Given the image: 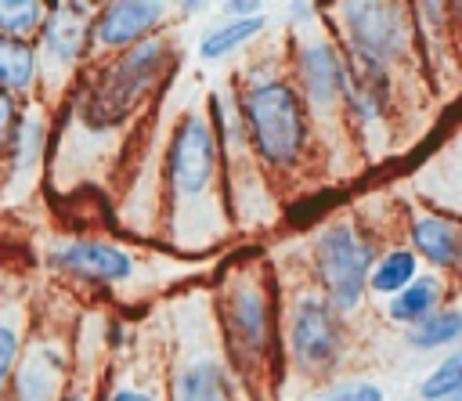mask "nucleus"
Masks as SVG:
<instances>
[{"label":"nucleus","instance_id":"nucleus-24","mask_svg":"<svg viewBox=\"0 0 462 401\" xmlns=\"http://www.w3.org/2000/svg\"><path fill=\"white\" fill-rule=\"evenodd\" d=\"M14 101H11V94H0V145H7L11 141V130H14Z\"/></svg>","mask_w":462,"mask_h":401},{"label":"nucleus","instance_id":"nucleus-10","mask_svg":"<svg viewBox=\"0 0 462 401\" xmlns=\"http://www.w3.org/2000/svg\"><path fill=\"white\" fill-rule=\"evenodd\" d=\"M303 79H307V90L318 105H328L339 90H343V65L339 58L328 51V47H307L303 54Z\"/></svg>","mask_w":462,"mask_h":401},{"label":"nucleus","instance_id":"nucleus-21","mask_svg":"<svg viewBox=\"0 0 462 401\" xmlns=\"http://www.w3.org/2000/svg\"><path fill=\"white\" fill-rule=\"evenodd\" d=\"M462 390V358H448L440 368H433V376L422 383V397L426 401H440V397H455Z\"/></svg>","mask_w":462,"mask_h":401},{"label":"nucleus","instance_id":"nucleus-17","mask_svg":"<svg viewBox=\"0 0 462 401\" xmlns=\"http://www.w3.org/2000/svg\"><path fill=\"white\" fill-rule=\"evenodd\" d=\"M260 29H263V18H260V14H249V18H235V22L220 25L217 33H209V36L202 40V58H220V54L235 51L238 43H245L249 36H256Z\"/></svg>","mask_w":462,"mask_h":401},{"label":"nucleus","instance_id":"nucleus-22","mask_svg":"<svg viewBox=\"0 0 462 401\" xmlns=\"http://www.w3.org/2000/svg\"><path fill=\"white\" fill-rule=\"evenodd\" d=\"M14 358H18V332L7 329V325H0V387H4V379L11 376Z\"/></svg>","mask_w":462,"mask_h":401},{"label":"nucleus","instance_id":"nucleus-9","mask_svg":"<svg viewBox=\"0 0 462 401\" xmlns=\"http://www.w3.org/2000/svg\"><path fill=\"white\" fill-rule=\"evenodd\" d=\"M43 47L61 65H72L87 47V7L83 4H58L43 14Z\"/></svg>","mask_w":462,"mask_h":401},{"label":"nucleus","instance_id":"nucleus-13","mask_svg":"<svg viewBox=\"0 0 462 401\" xmlns=\"http://www.w3.org/2000/svg\"><path fill=\"white\" fill-rule=\"evenodd\" d=\"M411 235H415V246H419L433 264L448 267V264L458 260V235L451 231L448 220H440V217H422Z\"/></svg>","mask_w":462,"mask_h":401},{"label":"nucleus","instance_id":"nucleus-23","mask_svg":"<svg viewBox=\"0 0 462 401\" xmlns=\"http://www.w3.org/2000/svg\"><path fill=\"white\" fill-rule=\"evenodd\" d=\"M332 401H383V390L372 387V383H354V387L339 390Z\"/></svg>","mask_w":462,"mask_h":401},{"label":"nucleus","instance_id":"nucleus-15","mask_svg":"<svg viewBox=\"0 0 462 401\" xmlns=\"http://www.w3.org/2000/svg\"><path fill=\"white\" fill-rule=\"evenodd\" d=\"M433 303H437V282L433 278H415L397 293V300L390 303V314L397 322H415L419 325L422 318L433 314Z\"/></svg>","mask_w":462,"mask_h":401},{"label":"nucleus","instance_id":"nucleus-3","mask_svg":"<svg viewBox=\"0 0 462 401\" xmlns=\"http://www.w3.org/2000/svg\"><path fill=\"white\" fill-rule=\"evenodd\" d=\"M314 256H318V275L328 296L336 300V307L343 311L357 307L368 282V264H372V249L357 238V231L350 224H332L328 231H321Z\"/></svg>","mask_w":462,"mask_h":401},{"label":"nucleus","instance_id":"nucleus-14","mask_svg":"<svg viewBox=\"0 0 462 401\" xmlns=\"http://www.w3.org/2000/svg\"><path fill=\"white\" fill-rule=\"evenodd\" d=\"M58 379H61L58 358L40 350V354L18 372V394H22V401H54Z\"/></svg>","mask_w":462,"mask_h":401},{"label":"nucleus","instance_id":"nucleus-4","mask_svg":"<svg viewBox=\"0 0 462 401\" xmlns=\"http://www.w3.org/2000/svg\"><path fill=\"white\" fill-rule=\"evenodd\" d=\"M217 166V148H213V130L202 116H188L170 145V177L180 195H195L209 184Z\"/></svg>","mask_w":462,"mask_h":401},{"label":"nucleus","instance_id":"nucleus-5","mask_svg":"<svg viewBox=\"0 0 462 401\" xmlns=\"http://www.w3.org/2000/svg\"><path fill=\"white\" fill-rule=\"evenodd\" d=\"M292 350L307 368H325L339 350V329L325 303L303 300L292 314Z\"/></svg>","mask_w":462,"mask_h":401},{"label":"nucleus","instance_id":"nucleus-2","mask_svg":"<svg viewBox=\"0 0 462 401\" xmlns=\"http://www.w3.org/2000/svg\"><path fill=\"white\" fill-rule=\"evenodd\" d=\"M162 61H166V47L155 43V40L141 43L137 51H130L116 69L105 72V79L87 98V105H83L87 123L90 126H112V123H119L148 94V87L159 79Z\"/></svg>","mask_w":462,"mask_h":401},{"label":"nucleus","instance_id":"nucleus-18","mask_svg":"<svg viewBox=\"0 0 462 401\" xmlns=\"http://www.w3.org/2000/svg\"><path fill=\"white\" fill-rule=\"evenodd\" d=\"M462 336V314L458 311H433L430 318H422L411 332L415 347H440Z\"/></svg>","mask_w":462,"mask_h":401},{"label":"nucleus","instance_id":"nucleus-6","mask_svg":"<svg viewBox=\"0 0 462 401\" xmlns=\"http://www.w3.org/2000/svg\"><path fill=\"white\" fill-rule=\"evenodd\" d=\"M51 260L76 275V278H90V282H123L130 275V256L108 242H65L51 253Z\"/></svg>","mask_w":462,"mask_h":401},{"label":"nucleus","instance_id":"nucleus-1","mask_svg":"<svg viewBox=\"0 0 462 401\" xmlns=\"http://www.w3.org/2000/svg\"><path fill=\"white\" fill-rule=\"evenodd\" d=\"M249 137L271 166H289L303 145V105L289 83H260L245 101Z\"/></svg>","mask_w":462,"mask_h":401},{"label":"nucleus","instance_id":"nucleus-8","mask_svg":"<svg viewBox=\"0 0 462 401\" xmlns=\"http://www.w3.org/2000/svg\"><path fill=\"white\" fill-rule=\"evenodd\" d=\"M162 11H166V7L155 4V0H148V4H141V0L108 4V7L101 11V18L94 22V33H97V40H101L105 47H123V43L141 40L152 25H159Z\"/></svg>","mask_w":462,"mask_h":401},{"label":"nucleus","instance_id":"nucleus-20","mask_svg":"<svg viewBox=\"0 0 462 401\" xmlns=\"http://www.w3.org/2000/svg\"><path fill=\"white\" fill-rule=\"evenodd\" d=\"M43 22V4L36 0H0V36L22 40Z\"/></svg>","mask_w":462,"mask_h":401},{"label":"nucleus","instance_id":"nucleus-19","mask_svg":"<svg viewBox=\"0 0 462 401\" xmlns=\"http://www.w3.org/2000/svg\"><path fill=\"white\" fill-rule=\"evenodd\" d=\"M411 278H415V253L397 249V253H386V260L375 267L372 289L375 293H401Z\"/></svg>","mask_w":462,"mask_h":401},{"label":"nucleus","instance_id":"nucleus-12","mask_svg":"<svg viewBox=\"0 0 462 401\" xmlns=\"http://www.w3.org/2000/svg\"><path fill=\"white\" fill-rule=\"evenodd\" d=\"M177 401H231V390L217 365H191L177 379Z\"/></svg>","mask_w":462,"mask_h":401},{"label":"nucleus","instance_id":"nucleus-25","mask_svg":"<svg viewBox=\"0 0 462 401\" xmlns=\"http://www.w3.org/2000/svg\"><path fill=\"white\" fill-rule=\"evenodd\" d=\"M112 401H155V397L137 394V390H119V394H112Z\"/></svg>","mask_w":462,"mask_h":401},{"label":"nucleus","instance_id":"nucleus-11","mask_svg":"<svg viewBox=\"0 0 462 401\" xmlns=\"http://www.w3.org/2000/svg\"><path fill=\"white\" fill-rule=\"evenodd\" d=\"M36 79V51L25 40L0 36V94L29 90Z\"/></svg>","mask_w":462,"mask_h":401},{"label":"nucleus","instance_id":"nucleus-16","mask_svg":"<svg viewBox=\"0 0 462 401\" xmlns=\"http://www.w3.org/2000/svg\"><path fill=\"white\" fill-rule=\"evenodd\" d=\"M231 318H235V332L249 347H263V340H267V311H263V300L256 293H238Z\"/></svg>","mask_w":462,"mask_h":401},{"label":"nucleus","instance_id":"nucleus-7","mask_svg":"<svg viewBox=\"0 0 462 401\" xmlns=\"http://www.w3.org/2000/svg\"><path fill=\"white\" fill-rule=\"evenodd\" d=\"M346 18H350V40L365 58L383 61L401 47V22H393V7L350 4Z\"/></svg>","mask_w":462,"mask_h":401}]
</instances>
